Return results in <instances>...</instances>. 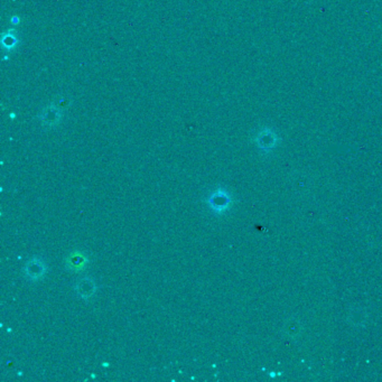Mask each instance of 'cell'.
<instances>
[{"label":"cell","mask_w":382,"mask_h":382,"mask_svg":"<svg viewBox=\"0 0 382 382\" xmlns=\"http://www.w3.org/2000/svg\"><path fill=\"white\" fill-rule=\"evenodd\" d=\"M25 271L28 278L37 280L38 278L42 277L44 271H45V266H44V263L40 261L39 259L34 258L27 262Z\"/></svg>","instance_id":"7a4b0ae2"},{"label":"cell","mask_w":382,"mask_h":382,"mask_svg":"<svg viewBox=\"0 0 382 382\" xmlns=\"http://www.w3.org/2000/svg\"><path fill=\"white\" fill-rule=\"evenodd\" d=\"M95 290H96L95 283L89 278H84L82 280H80L78 285H76V291H78V294L82 298L91 297V296L95 294Z\"/></svg>","instance_id":"3957f363"},{"label":"cell","mask_w":382,"mask_h":382,"mask_svg":"<svg viewBox=\"0 0 382 382\" xmlns=\"http://www.w3.org/2000/svg\"><path fill=\"white\" fill-rule=\"evenodd\" d=\"M209 205L214 212L222 213L230 205V197L226 192L223 190H219L211 195L209 198Z\"/></svg>","instance_id":"6da1fadb"}]
</instances>
